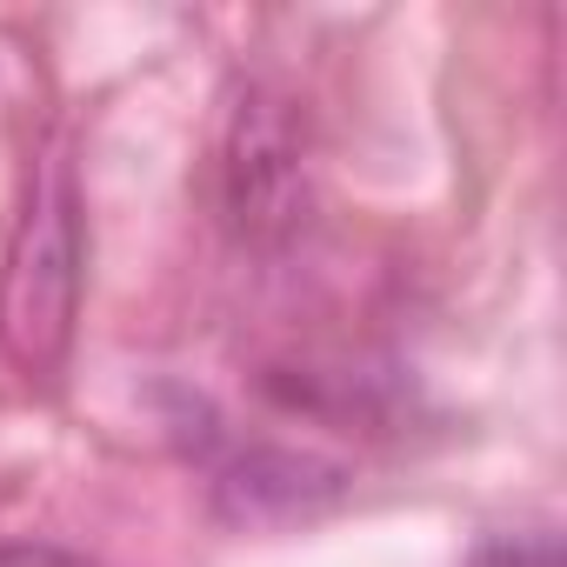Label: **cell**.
I'll use <instances>...</instances> for the list:
<instances>
[{
  "mask_svg": "<svg viewBox=\"0 0 567 567\" xmlns=\"http://www.w3.org/2000/svg\"><path fill=\"white\" fill-rule=\"evenodd\" d=\"M81 181L74 154L54 134L41 161L28 167V194L0 254V354L28 381H54L74 348L81 315V267H87V227H81Z\"/></svg>",
  "mask_w": 567,
  "mask_h": 567,
  "instance_id": "cell-1",
  "label": "cell"
},
{
  "mask_svg": "<svg viewBox=\"0 0 567 567\" xmlns=\"http://www.w3.org/2000/svg\"><path fill=\"white\" fill-rule=\"evenodd\" d=\"M220 207L247 247H280L308 220V141L295 127V101H280L260 81H247L227 101Z\"/></svg>",
  "mask_w": 567,
  "mask_h": 567,
  "instance_id": "cell-2",
  "label": "cell"
},
{
  "mask_svg": "<svg viewBox=\"0 0 567 567\" xmlns=\"http://www.w3.org/2000/svg\"><path fill=\"white\" fill-rule=\"evenodd\" d=\"M474 567H560V540L554 534H501L474 554Z\"/></svg>",
  "mask_w": 567,
  "mask_h": 567,
  "instance_id": "cell-3",
  "label": "cell"
}]
</instances>
